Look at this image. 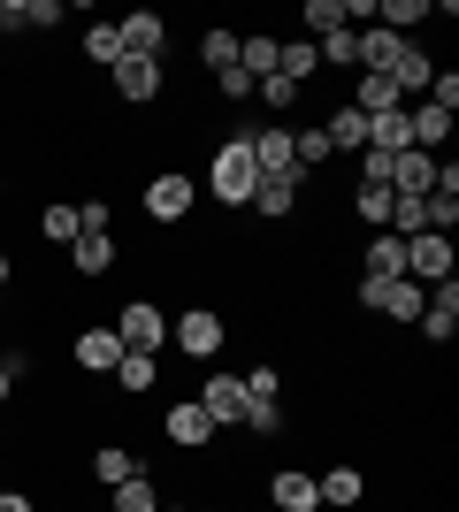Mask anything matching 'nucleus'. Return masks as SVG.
Returning <instances> with one entry per match:
<instances>
[{
  "label": "nucleus",
  "instance_id": "14",
  "mask_svg": "<svg viewBox=\"0 0 459 512\" xmlns=\"http://www.w3.org/2000/svg\"><path fill=\"white\" fill-rule=\"evenodd\" d=\"M429 344H452V329H459V276H444V283H429V306H421V321H414Z\"/></svg>",
  "mask_w": 459,
  "mask_h": 512
},
{
  "label": "nucleus",
  "instance_id": "1",
  "mask_svg": "<svg viewBox=\"0 0 459 512\" xmlns=\"http://www.w3.org/2000/svg\"><path fill=\"white\" fill-rule=\"evenodd\" d=\"M245 130H253V123H245ZM245 130H230V138L207 153V199H215V207H253L261 169H253V153H245Z\"/></svg>",
  "mask_w": 459,
  "mask_h": 512
},
{
  "label": "nucleus",
  "instance_id": "28",
  "mask_svg": "<svg viewBox=\"0 0 459 512\" xmlns=\"http://www.w3.org/2000/svg\"><path fill=\"white\" fill-rule=\"evenodd\" d=\"M77 46H85V62H100V69L123 62V31H115V23H85V39H77Z\"/></svg>",
  "mask_w": 459,
  "mask_h": 512
},
{
  "label": "nucleus",
  "instance_id": "37",
  "mask_svg": "<svg viewBox=\"0 0 459 512\" xmlns=\"http://www.w3.org/2000/svg\"><path fill=\"white\" fill-rule=\"evenodd\" d=\"M253 100L284 115V107H299V85H291V77H261V85H253Z\"/></svg>",
  "mask_w": 459,
  "mask_h": 512
},
{
  "label": "nucleus",
  "instance_id": "19",
  "mask_svg": "<svg viewBox=\"0 0 459 512\" xmlns=\"http://www.w3.org/2000/svg\"><path fill=\"white\" fill-rule=\"evenodd\" d=\"M406 130H414V153H437V161H444V146H452V115H444V107L414 100V107H406Z\"/></svg>",
  "mask_w": 459,
  "mask_h": 512
},
{
  "label": "nucleus",
  "instance_id": "21",
  "mask_svg": "<svg viewBox=\"0 0 459 512\" xmlns=\"http://www.w3.org/2000/svg\"><path fill=\"white\" fill-rule=\"evenodd\" d=\"M322 138H329V153H360V146H368V115L337 100V107L322 115Z\"/></svg>",
  "mask_w": 459,
  "mask_h": 512
},
{
  "label": "nucleus",
  "instance_id": "45",
  "mask_svg": "<svg viewBox=\"0 0 459 512\" xmlns=\"http://www.w3.org/2000/svg\"><path fill=\"white\" fill-rule=\"evenodd\" d=\"M199 512H222V505H199Z\"/></svg>",
  "mask_w": 459,
  "mask_h": 512
},
{
  "label": "nucleus",
  "instance_id": "26",
  "mask_svg": "<svg viewBox=\"0 0 459 512\" xmlns=\"http://www.w3.org/2000/svg\"><path fill=\"white\" fill-rule=\"evenodd\" d=\"M39 237L69 253V245H77V199H46L39 207Z\"/></svg>",
  "mask_w": 459,
  "mask_h": 512
},
{
  "label": "nucleus",
  "instance_id": "11",
  "mask_svg": "<svg viewBox=\"0 0 459 512\" xmlns=\"http://www.w3.org/2000/svg\"><path fill=\"white\" fill-rule=\"evenodd\" d=\"M245 153H253V169L268 176H299V161H291V123H253L245 130Z\"/></svg>",
  "mask_w": 459,
  "mask_h": 512
},
{
  "label": "nucleus",
  "instance_id": "35",
  "mask_svg": "<svg viewBox=\"0 0 459 512\" xmlns=\"http://www.w3.org/2000/svg\"><path fill=\"white\" fill-rule=\"evenodd\" d=\"M429 107H444V115H459V69H444L437 62V77H429V92H421Z\"/></svg>",
  "mask_w": 459,
  "mask_h": 512
},
{
  "label": "nucleus",
  "instance_id": "31",
  "mask_svg": "<svg viewBox=\"0 0 459 512\" xmlns=\"http://www.w3.org/2000/svg\"><path fill=\"white\" fill-rule=\"evenodd\" d=\"M345 107H360V115H383V107H398V92H391V77H352V100Z\"/></svg>",
  "mask_w": 459,
  "mask_h": 512
},
{
  "label": "nucleus",
  "instance_id": "40",
  "mask_svg": "<svg viewBox=\"0 0 459 512\" xmlns=\"http://www.w3.org/2000/svg\"><path fill=\"white\" fill-rule=\"evenodd\" d=\"M0 512H39V505H31V490H0Z\"/></svg>",
  "mask_w": 459,
  "mask_h": 512
},
{
  "label": "nucleus",
  "instance_id": "43",
  "mask_svg": "<svg viewBox=\"0 0 459 512\" xmlns=\"http://www.w3.org/2000/svg\"><path fill=\"white\" fill-rule=\"evenodd\" d=\"M0 214H8V169H0Z\"/></svg>",
  "mask_w": 459,
  "mask_h": 512
},
{
  "label": "nucleus",
  "instance_id": "17",
  "mask_svg": "<svg viewBox=\"0 0 459 512\" xmlns=\"http://www.w3.org/2000/svg\"><path fill=\"white\" fill-rule=\"evenodd\" d=\"M299 192H306V176H268V184H253V207H245V214L291 222V214H299Z\"/></svg>",
  "mask_w": 459,
  "mask_h": 512
},
{
  "label": "nucleus",
  "instance_id": "41",
  "mask_svg": "<svg viewBox=\"0 0 459 512\" xmlns=\"http://www.w3.org/2000/svg\"><path fill=\"white\" fill-rule=\"evenodd\" d=\"M16 276H23V268H16V253L0 245V291H16Z\"/></svg>",
  "mask_w": 459,
  "mask_h": 512
},
{
  "label": "nucleus",
  "instance_id": "20",
  "mask_svg": "<svg viewBox=\"0 0 459 512\" xmlns=\"http://www.w3.org/2000/svg\"><path fill=\"white\" fill-rule=\"evenodd\" d=\"M153 383H161V352H123L108 375V390H123V398H146Z\"/></svg>",
  "mask_w": 459,
  "mask_h": 512
},
{
  "label": "nucleus",
  "instance_id": "2",
  "mask_svg": "<svg viewBox=\"0 0 459 512\" xmlns=\"http://www.w3.org/2000/svg\"><path fill=\"white\" fill-rule=\"evenodd\" d=\"M138 207H146L153 230L192 222V207H199V176H192V169H153V176H146V192H138Z\"/></svg>",
  "mask_w": 459,
  "mask_h": 512
},
{
  "label": "nucleus",
  "instance_id": "8",
  "mask_svg": "<svg viewBox=\"0 0 459 512\" xmlns=\"http://www.w3.org/2000/svg\"><path fill=\"white\" fill-rule=\"evenodd\" d=\"M69 360H77V375H100V383H108L115 360H123V337H115L108 321H77V337H69Z\"/></svg>",
  "mask_w": 459,
  "mask_h": 512
},
{
  "label": "nucleus",
  "instance_id": "5",
  "mask_svg": "<svg viewBox=\"0 0 459 512\" xmlns=\"http://www.w3.org/2000/svg\"><path fill=\"white\" fill-rule=\"evenodd\" d=\"M161 436H169V451H184V459H199V451L222 444V428L199 413V398H176V406H161Z\"/></svg>",
  "mask_w": 459,
  "mask_h": 512
},
{
  "label": "nucleus",
  "instance_id": "29",
  "mask_svg": "<svg viewBox=\"0 0 459 512\" xmlns=\"http://www.w3.org/2000/svg\"><path fill=\"white\" fill-rule=\"evenodd\" d=\"M314 54H322L329 69H360V31H345V23H337V31H322V39H314Z\"/></svg>",
  "mask_w": 459,
  "mask_h": 512
},
{
  "label": "nucleus",
  "instance_id": "10",
  "mask_svg": "<svg viewBox=\"0 0 459 512\" xmlns=\"http://www.w3.org/2000/svg\"><path fill=\"white\" fill-rule=\"evenodd\" d=\"M406 276H414V283H444V276H459V245H452V237H437V230L406 237Z\"/></svg>",
  "mask_w": 459,
  "mask_h": 512
},
{
  "label": "nucleus",
  "instance_id": "27",
  "mask_svg": "<svg viewBox=\"0 0 459 512\" xmlns=\"http://www.w3.org/2000/svg\"><path fill=\"white\" fill-rule=\"evenodd\" d=\"M322 69V54H314V39H284V54H276V77H291V85L306 92V77Z\"/></svg>",
  "mask_w": 459,
  "mask_h": 512
},
{
  "label": "nucleus",
  "instance_id": "24",
  "mask_svg": "<svg viewBox=\"0 0 459 512\" xmlns=\"http://www.w3.org/2000/svg\"><path fill=\"white\" fill-rule=\"evenodd\" d=\"M108 512H161V482H153V467H138L131 482H115V490H108Z\"/></svg>",
  "mask_w": 459,
  "mask_h": 512
},
{
  "label": "nucleus",
  "instance_id": "4",
  "mask_svg": "<svg viewBox=\"0 0 459 512\" xmlns=\"http://www.w3.org/2000/svg\"><path fill=\"white\" fill-rule=\"evenodd\" d=\"M108 329L123 337V352H161V344H169V306L138 291V299H123V306H115V321H108Z\"/></svg>",
  "mask_w": 459,
  "mask_h": 512
},
{
  "label": "nucleus",
  "instance_id": "22",
  "mask_svg": "<svg viewBox=\"0 0 459 512\" xmlns=\"http://www.w3.org/2000/svg\"><path fill=\"white\" fill-rule=\"evenodd\" d=\"M406 146H414L406 107H383V115H368V146H360V153H383V161H391V153H406Z\"/></svg>",
  "mask_w": 459,
  "mask_h": 512
},
{
  "label": "nucleus",
  "instance_id": "13",
  "mask_svg": "<svg viewBox=\"0 0 459 512\" xmlns=\"http://www.w3.org/2000/svg\"><path fill=\"white\" fill-rule=\"evenodd\" d=\"M421 306H429V283H414V276H391L375 291V321H398V329H414Z\"/></svg>",
  "mask_w": 459,
  "mask_h": 512
},
{
  "label": "nucleus",
  "instance_id": "9",
  "mask_svg": "<svg viewBox=\"0 0 459 512\" xmlns=\"http://www.w3.org/2000/svg\"><path fill=\"white\" fill-rule=\"evenodd\" d=\"M115 31H123V54L169 62V16H161V8H131V16H115Z\"/></svg>",
  "mask_w": 459,
  "mask_h": 512
},
{
  "label": "nucleus",
  "instance_id": "23",
  "mask_svg": "<svg viewBox=\"0 0 459 512\" xmlns=\"http://www.w3.org/2000/svg\"><path fill=\"white\" fill-rule=\"evenodd\" d=\"M360 268H368L375 283L406 276V237H391V230H368V253H360Z\"/></svg>",
  "mask_w": 459,
  "mask_h": 512
},
{
  "label": "nucleus",
  "instance_id": "7",
  "mask_svg": "<svg viewBox=\"0 0 459 512\" xmlns=\"http://www.w3.org/2000/svg\"><path fill=\"white\" fill-rule=\"evenodd\" d=\"M108 85H115V100H131V107H161V92H169V62H138V54H123V62L108 69Z\"/></svg>",
  "mask_w": 459,
  "mask_h": 512
},
{
  "label": "nucleus",
  "instance_id": "44",
  "mask_svg": "<svg viewBox=\"0 0 459 512\" xmlns=\"http://www.w3.org/2000/svg\"><path fill=\"white\" fill-rule=\"evenodd\" d=\"M161 512H199V505H161Z\"/></svg>",
  "mask_w": 459,
  "mask_h": 512
},
{
  "label": "nucleus",
  "instance_id": "38",
  "mask_svg": "<svg viewBox=\"0 0 459 512\" xmlns=\"http://www.w3.org/2000/svg\"><path fill=\"white\" fill-rule=\"evenodd\" d=\"M215 92H222L230 107H245V100H253V77H245V69H222V77H215Z\"/></svg>",
  "mask_w": 459,
  "mask_h": 512
},
{
  "label": "nucleus",
  "instance_id": "6",
  "mask_svg": "<svg viewBox=\"0 0 459 512\" xmlns=\"http://www.w3.org/2000/svg\"><path fill=\"white\" fill-rule=\"evenodd\" d=\"M199 413L215 428H245V413H253V398H245V375H230V367H207V383H199Z\"/></svg>",
  "mask_w": 459,
  "mask_h": 512
},
{
  "label": "nucleus",
  "instance_id": "33",
  "mask_svg": "<svg viewBox=\"0 0 459 512\" xmlns=\"http://www.w3.org/2000/svg\"><path fill=\"white\" fill-rule=\"evenodd\" d=\"M299 23H306V39H322V31H337V23H345V0H306ZM345 31H352V23H345Z\"/></svg>",
  "mask_w": 459,
  "mask_h": 512
},
{
  "label": "nucleus",
  "instance_id": "36",
  "mask_svg": "<svg viewBox=\"0 0 459 512\" xmlns=\"http://www.w3.org/2000/svg\"><path fill=\"white\" fill-rule=\"evenodd\" d=\"M284 398H268V406H253V413H245V436H284Z\"/></svg>",
  "mask_w": 459,
  "mask_h": 512
},
{
  "label": "nucleus",
  "instance_id": "30",
  "mask_svg": "<svg viewBox=\"0 0 459 512\" xmlns=\"http://www.w3.org/2000/svg\"><path fill=\"white\" fill-rule=\"evenodd\" d=\"M352 222L383 230V222H391V192H383V184H352Z\"/></svg>",
  "mask_w": 459,
  "mask_h": 512
},
{
  "label": "nucleus",
  "instance_id": "3",
  "mask_svg": "<svg viewBox=\"0 0 459 512\" xmlns=\"http://www.w3.org/2000/svg\"><path fill=\"white\" fill-rule=\"evenodd\" d=\"M169 344L184 352V360H222V344H230V321L215 314V306H184V314H169Z\"/></svg>",
  "mask_w": 459,
  "mask_h": 512
},
{
  "label": "nucleus",
  "instance_id": "12",
  "mask_svg": "<svg viewBox=\"0 0 459 512\" xmlns=\"http://www.w3.org/2000/svg\"><path fill=\"white\" fill-rule=\"evenodd\" d=\"M314 497H322L329 512H360V505H368V467H352V459L322 467V474H314Z\"/></svg>",
  "mask_w": 459,
  "mask_h": 512
},
{
  "label": "nucleus",
  "instance_id": "39",
  "mask_svg": "<svg viewBox=\"0 0 459 512\" xmlns=\"http://www.w3.org/2000/svg\"><path fill=\"white\" fill-rule=\"evenodd\" d=\"M16 390H23V375H16V367H8V360H0V413L16 406Z\"/></svg>",
  "mask_w": 459,
  "mask_h": 512
},
{
  "label": "nucleus",
  "instance_id": "32",
  "mask_svg": "<svg viewBox=\"0 0 459 512\" xmlns=\"http://www.w3.org/2000/svg\"><path fill=\"white\" fill-rule=\"evenodd\" d=\"M245 398H253V406L284 398V367H276V360H253V367H245Z\"/></svg>",
  "mask_w": 459,
  "mask_h": 512
},
{
  "label": "nucleus",
  "instance_id": "46",
  "mask_svg": "<svg viewBox=\"0 0 459 512\" xmlns=\"http://www.w3.org/2000/svg\"><path fill=\"white\" fill-rule=\"evenodd\" d=\"M0 451H8V444H0Z\"/></svg>",
  "mask_w": 459,
  "mask_h": 512
},
{
  "label": "nucleus",
  "instance_id": "15",
  "mask_svg": "<svg viewBox=\"0 0 459 512\" xmlns=\"http://www.w3.org/2000/svg\"><path fill=\"white\" fill-rule=\"evenodd\" d=\"M138 467H146V459H138V451L123 444V436H108V444H92V451H85V474L100 482V490H115V482H131Z\"/></svg>",
  "mask_w": 459,
  "mask_h": 512
},
{
  "label": "nucleus",
  "instance_id": "42",
  "mask_svg": "<svg viewBox=\"0 0 459 512\" xmlns=\"http://www.w3.org/2000/svg\"><path fill=\"white\" fill-rule=\"evenodd\" d=\"M0 31H23V0H0Z\"/></svg>",
  "mask_w": 459,
  "mask_h": 512
},
{
  "label": "nucleus",
  "instance_id": "25",
  "mask_svg": "<svg viewBox=\"0 0 459 512\" xmlns=\"http://www.w3.org/2000/svg\"><path fill=\"white\" fill-rule=\"evenodd\" d=\"M199 62H207V77L238 69V31H230V23H207V31H199Z\"/></svg>",
  "mask_w": 459,
  "mask_h": 512
},
{
  "label": "nucleus",
  "instance_id": "16",
  "mask_svg": "<svg viewBox=\"0 0 459 512\" xmlns=\"http://www.w3.org/2000/svg\"><path fill=\"white\" fill-rule=\"evenodd\" d=\"M115 260H123V245H115V237L77 230V245H69V260H62V268H77V283H100V276L115 268Z\"/></svg>",
  "mask_w": 459,
  "mask_h": 512
},
{
  "label": "nucleus",
  "instance_id": "18",
  "mask_svg": "<svg viewBox=\"0 0 459 512\" xmlns=\"http://www.w3.org/2000/svg\"><path fill=\"white\" fill-rule=\"evenodd\" d=\"M268 505H276V512H322L314 474H306V467H276V474H268Z\"/></svg>",
  "mask_w": 459,
  "mask_h": 512
},
{
  "label": "nucleus",
  "instance_id": "34",
  "mask_svg": "<svg viewBox=\"0 0 459 512\" xmlns=\"http://www.w3.org/2000/svg\"><path fill=\"white\" fill-rule=\"evenodd\" d=\"M62 23H69L62 0H23V31H62Z\"/></svg>",
  "mask_w": 459,
  "mask_h": 512
}]
</instances>
